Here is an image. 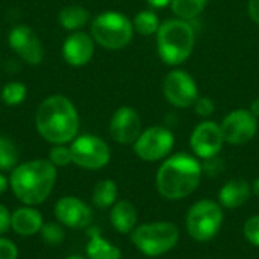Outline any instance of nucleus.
<instances>
[{
    "label": "nucleus",
    "instance_id": "obj_1",
    "mask_svg": "<svg viewBox=\"0 0 259 259\" xmlns=\"http://www.w3.org/2000/svg\"><path fill=\"white\" fill-rule=\"evenodd\" d=\"M38 134L52 144L71 143L79 131V114L70 99L53 94L42 100L35 114Z\"/></svg>",
    "mask_w": 259,
    "mask_h": 259
},
{
    "label": "nucleus",
    "instance_id": "obj_2",
    "mask_svg": "<svg viewBox=\"0 0 259 259\" xmlns=\"http://www.w3.org/2000/svg\"><path fill=\"white\" fill-rule=\"evenodd\" d=\"M202 162L188 153H176L167 158L156 171V190L167 200H181L191 196L200 185Z\"/></svg>",
    "mask_w": 259,
    "mask_h": 259
},
{
    "label": "nucleus",
    "instance_id": "obj_3",
    "mask_svg": "<svg viewBox=\"0 0 259 259\" xmlns=\"http://www.w3.org/2000/svg\"><path fill=\"white\" fill-rule=\"evenodd\" d=\"M56 182V167L47 159H33L17 165L11 175L14 194L26 205H38L52 193Z\"/></svg>",
    "mask_w": 259,
    "mask_h": 259
},
{
    "label": "nucleus",
    "instance_id": "obj_4",
    "mask_svg": "<svg viewBox=\"0 0 259 259\" xmlns=\"http://www.w3.org/2000/svg\"><path fill=\"white\" fill-rule=\"evenodd\" d=\"M196 30L190 21L171 18L164 21L156 32V49L159 58L167 65H179L193 53Z\"/></svg>",
    "mask_w": 259,
    "mask_h": 259
},
{
    "label": "nucleus",
    "instance_id": "obj_5",
    "mask_svg": "<svg viewBox=\"0 0 259 259\" xmlns=\"http://www.w3.org/2000/svg\"><path fill=\"white\" fill-rule=\"evenodd\" d=\"M179 229L171 222H153L137 226L131 240L134 246L146 256L156 258L168 253L179 243Z\"/></svg>",
    "mask_w": 259,
    "mask_h": 259
},
{
    "label": "nucleus",
    "instance_id": "obj_6",
    "mask_svg": "<svg viewBox=\"0 0 259 259\" xmlns=\"http://www.w3.org/2000/svg\"><path fill=\"white\" fill-rule=\"evenodd\" d=\"M132 21L117 11H106L99 14L91 23L93 39L108 50L124 49L134 36Z\"/></svg>",
    "mask_w": 259,
    "mask_h": 259
},
{
    "label": "nucleus",
    "instance_id": "obj_7",
    "mask_svg": "<svg viewBox=\"0 0 259 259\" xmlns=\"http://www.w3.org/2000/svg\"><path fill=\"white\" fill-rule=\"evenodd\" d=\"M225 214L219 202L202 199L196 202L187 214V232L199 243H208L217 237L223 226Z\"/></svg>",
    "mask_w": 259,
    "mask_h": 259
},
{
    "label": "nucleus",
    "instance_id": "obj_8",
    "mask_svg": "<svg viewBox=\"0 0 259 259\" xmlns=\"http://www.w3.org/2000/svg\"><path fill=\"white\" fill-rule=\"evenodd\" d=\"M71 161L87 170H100L111 159L108 144L94 135H80L71 141Z\"/></svg>",
    "mask_w": 259,
    "mask_h": 259
},
{
    "label": "nucleus",
    "instance_id": "obj_9",
    "mask_svg": "<svg viewBox=\"0 0 259 259\" xmlns=\"http://www.w3.org/2000/svg\"><path fill=\"white\" fill-rule=\"evenodd\" d=\"M175 146V137L171 131L162 126H153L141 132L134 143L135 155L146 162H156L167 158Z\"/></svg>",
    "mask_w": 259,
    "mask_h": 259
},
{
    "label": "nucleus",
    "instance_id": "obj_10",
    "mask_svg": "<svg viewBox=\"0 0 259 259\" xmlns=\"http://www.w3.org/2000/svg\"><path fill=\"white\" fill-rule=\"evenodd\" d=\"M162 91L167 102L176 108H190L199 97L197 83L185 70L170 71L164 79Z\"/></svg>",
    "mask_w": 259,
    "mask_h": 259
},
{
    "label": "nucleus",
    "instance_id": "obj_11",
    "mask_svg": "<svg viewBox=\"0 0 259 259\" xmlns=\"http://www.w3.org/2000/svg\"><path fill=\"white\" fill-rule=\"evenodd\" d=\"M220 127L225 143L243 146L255 138L258 132V118L249 109H235L225 117Z\"/></svg>",
    "mask_w": 259,
    "mask_h": 259
},
{
    "label": "nucleus",
    "instance_id": "obj_12",
    "mask_svg": "<svg viewBox=\"0 0 259 259\" xmlns=\"http://www.w3.org/2000/svg\"><path fill=\"white\" fill-rule=\"evenodd\" d=\"M8 42L11 49L29 65H38L41 64L44 58V49L38 38V35L33 32L32 27L27 24H17L11 29L8 35Z\"/></svg>",
    "mask_w": 259,
    "mask_h": 259
},
{
    "label": "nucleus",
    "instance_id": "obj_13",
    "mask_svg": "<svg viewBox=\"0 0 259 259\" xmlns=\"http://www.w3.org/2000/svg\"><path fill=\"white\" fill-rule=\"evenodd\" d=\"M223 143H225V138H223L220 124L209 121V120L199 123L190 137L191 150L200 159L217 156L223 147Z\"/></svg>",
    "mask_w": 259,
    "mask_h": 259
},
{
    "label": "nucleus",
    "instance_id": "obj_14",
    "mask_svg": "<svg viewBox=\"0 0 259 259\" xmlns=\"http://www.w3.org/2000/svg\"><path fill=\"white\" fill-rule=\"evenodd\" d=\"M140 114L131 106L118 108L109 121V134L118 144H134L141 135Z\"/></svg>",
    "mask_w": 259,
    "mask_h": 259
},
{
    "label": "nucleus",
    "instance_id": "obj_15",
    "mask_svg": "<svg viewBox=\"0 0 259 259\" xmlns=\"http://www.w3.org/2000/svg\"><path fill=\"white\" fill-rule=\"evenodd\" d=\"M55 215L67 228L71 229H85L93 223L91 208L77 197L67 196L56 202Z\"/></svg>",
    "mask_w": 259,
    "mask_h": 259
},
{
    "label": "nucleus",
    "instance_id": "obj_16",
    "mask_svg": "<svg viewBox=\"0 0 259 259\" xmlns=\"http://www.w3.org/2000/svg\"><path fill=\"white\" fill-rule=\"evenodd\" d=\"M94 39L85 32H73L62 44L64 61L71 67L87 65L94 55Z\"/></svg>",
    "mask_w": 259,
    "mask_h": 259
},
{
    "label": "nucleus",
    "instance_id": "obj_17",
    "mask_svg": "<svg viewBox=\"0 0 259 259\" xmlns=\"http://www.w3.org/2000/svg\"><path fill=\"white\" fill-rule=\"evenodd\" d=\"M252 185L244 179H231L219 191V203L226 209H235L249 202Z\"/></svg>",
    "mask_w": 259,
    "mask_h": 259
},
{
    "label": "nucleus",
    "instance_id": "obj_18",
    "mask_svg": "<svg viewBox=\"0 0 259 259\" xmlns=\"http://www.w3.org/2000/svg\"><path fill=\"white\" fill-rule=\"evenodd\" d=\"M109 219H111L112 228L117 232H120V234H132V231L137 228L138 212H137V208L131 202L117 200L112 205Z\"/></svg>",
    "mask_w": 259,
    "mask_h": 259
},
{
    "label": "nucleus",
    "instance_id": "obj_19",
    "mask_svg": "<svg viewBox=\"0 0 259 259\" xmlns=\"http://www.w3.org/2000/svg\"><path fill=\"white\" fill-rule=\"evenodd\" d=\"M42 215L33 208H18L11 219V228L23 237H30L41 231Z\"/></svg>",
    "mask_w": 259,
    "mask_h": 259
},
{
    "label": "nucleus",
    "instance_id": "obj_20",
    "mask_svg": "<svg viewBox=\"0 0 259 259\" xmlns=\"http://www.w3.org/2000/svg\"><path fill=\"white\" fill-rule=\"evenodd\" d=\"M90 241L87 244V256L88 259H121V252L117 246L109 243L100 235L97 228H91L88 231Z\"/></svg>",
    "mask_w": 259,
    "mask_h": 259
},
{
    "label": "nucleus",
    "instance_id": "obj_21",
    "mask_svg": "<svg viewBox=\"0 0 259 259\" xmlns=\"http://www.w3.org/2000/svg\"><path fill=\"white\" fill-rule=\"evenodd\" d=\"M58 20L64 29L77 30L90 21V12H88V9H85L79 5H70V6H65L61 9Z\"/></svg>",
    "mask_w": 259,
    "mask_h": 259
},
{
    "label": "nucleus",
    "instance_id": "obj_22",
    "mask_svg": "<svg viewBox=\"0 0 259 259\" xmlns=\"http://www.w3.org/2000/svg\"><path fill=\"white\" fill-rule=\"evenodd\" d=\"M118 197V188L117 184L111 179L100 181L93 191V202L99 208H109L117 202Z\"/></svg>",
    "mask_w": 259,
    "mask_h": 259
},
{
    "label": "nucleus",
    "instance_id": "obj_23",
    "mask_svg": "<svg viewBox=\"0 0 259 259\" xmlns=\"http://www.w3.org/2000/svg\"><path fill=\"white\" fill-rule=\"evenodd\" d=\"M206 5H208V0H171L170 2L171 11L175 12V15L187 21L194 20L197 15H200L203 9L206 8Z\"/></svg>",
    "mask_w": 259,
    "mask_h": 259
},
{
    "label": "nucleus",
    "instance_id": "obj_24",
    "mask_svg": "<svg viewBox=\"0 0 259 259\" xmlns=\"http://www.w3.org/2000/svg\"><path fill=\"white\" fill-rule=\"evenodd\" d=\"M132 24H134L135 32H138L143 36H150V35H156V32L159 30L161 21H159V17L153 11L144 9L134 17Z\"/></svg>",
    "mask_w": 259,
    "mask_h": 259
},
{
    "label": "nucleus",
    "instance_id": "obj_25",
    "mask_svg": "<svg viewBox=\"0 0 259 259\" xmlns=\"http://www.w3.org/2000/svg\"><path fill=\"white\" fill-rule=\"evenodd\" d=\"M18 164V149L8 137L0 135V170H14Z\"/></svg>",
    "mask_w": 259,
    "mask_h": 259
},
{
    "label": "nucleus",
    "instance_id": "obj_26",
    "mask_svg": "<svg viewBox=\"0 0 259 259\" xmlns=\"http://www.w3.org/2000/svg\"><path fill=\"white\" fill-rule=\"evenodd\" d=\"M27 88L21 82H8L2 88V100L6 106H17L24 102Z\"/></svg>",
    "mask_w": 259,
    "mask_h": 259
},
{
    "label": "nucleus",
    "instance_id": "obj_27",
    "mask_svg": "<svg viewBox=\"0 0 259 259\" xmlns=\"http://www.w3.org/2000/svg\"><path fill=\"white\" fill-rule=\"evenodd\" d=\"M39 232H41L42 241L50 246L61 244L65 238V232H64L62 226H59L58 223H44Z\"/></svg>",
    "mask_w": 259,
    "mask_h": 259
},
{
    "label": "nucleus",
    "instance_id": "obj_28",
    "mask_svg": "<svg viewBox=\"0 0 259 259\" xmlns=\"http://www.w3.org/2000/svg\"><path fill=\"white\" fill-rule=\"evenodd\" d=\"M55 167H65L71 161V152L70 147L65 144H55L50 150V159H49Z\"/></svg>",
    "mask_w": 259,
    "mask_h": 259
},
{
    "label": "nucleus",
    "instance_id": "obj_29",
    "mask_svg": "<svg viewBox=\"0 0 259 259\" xmlns=\"http://www.w3.org/2000/svg\"><path fill=\"white\" fill-rule=\"evenodd\" d=\"M244 238L255 247H259V215L250 217L243 228Z\"/></svg>",
    "mask_w": 259,
    "mask_h": 259
},
{
    "label": "nucleus",
    "instance_id": "obj_30",
    "mask_svg": "<svg viewBox=\"0 0 259 259\" xmlns=\"http://www.w3.org/2000/svg\"><path fill=\"white\" fill-rule=\"evenodd\" d=\"M223 170H225V162H223V159L219 158V155L203 159V162H202V171H203V175H206L209 178H217Z\"/></svg>",
    "mask_w": 259,
    "mask_h": 259
},
{
    "label": "nucleus",
    "instance_id": "obj_31",
    "mask_svg": "<svg viewBox=\"0 0 259 259\" xmlns=\"http://www.w3.org/2000/svg\"><path fill=\"white\" fill-rule=\"evenodd\" d=\"M193 106H194L196 114L200 115V117H203V118L209 117L214 112V109H215V103H214L212 99H209V97H200V96L197 97V100L194 102Z\"/></svg>",
    "mask_w": 259,
    "mask_h": 259
},
{
    "label": "nucleus",
    "instance_id": "obj_32",
    "mask_svg": "<svg viewBox=\"0 0 259 259\" xmlns=\"http://www.w3.org/2000/svg\"><path fill=\"white\" fill-rule=\"evenodd\" d=\"M18 250L17 246L6 238H0V259H17Z\"/></svg>",
    "mask_w": 259,
    "mask_h": 259
},
{
    "label": "nucleus",
    "instance_id": "obj_33",
    "mask_svg": "<svg viewBox=\"0 0 259 259\" xmlns=\"http://www.w3.org/2000/svg\"><path fill=\"white\" fill-rule=\"evenodd\" d=\"M11 219H12V215L8 211V208L0 205V235L11 229Z\"/></svg>",
    "mask_w": 259,
    "mask_h": 259
},
{
    "label": "nucleus",
    "instance_id": "obj_34",
    "mask_svg": "<svg viewBox=\"0 0 259 259\" xmlns=\"http://www.w3.org/2000/svg\"><path fill=\"white\" fill-rule=\"evenodd\" d=\"M247 9L250 18L259 24V0H247Z\"/></svg>",
    "mask_w": 259,
    "mask_h": 259
},
{
    "label": "nucleus",
    "instance_id": "obj_35",
    "mask_svg": "<svg viewBox=\"0 0 259 259\" xmlns=\"http://www.w3.org/2000/svg\"><path fill=\"white\" fill-rule=\"evenodd\" d=\"M171 0H147V3L153 8H164L167 5H170Z\"/></svg>",
    "mask_w": 259,
    "mask_h": 259
},
{
    "label": "nucleus",
    "instance_id": "obj_36",
    "mask_svg": "<svg viewBox=\"0 0 259 259\" xmlns=\"http://www.w3.org/2000/svg\"><path fill=\"white\" fill-rule=\"evenodd\" d=\"M249 111H250V112H252V114H253V115L258 118L259 117V99H255V100L250 103V109H249Z\"/></svg>",
    "mask_w": 259,
    "mask_h": 259
},
{
    "label": "nucleus",
    "instance_id": "obj_37",
    "mask_svg": "<svg viewBox=\"0 0 259 259\" xmlns=\"http://www.w3.org/2000/svg\"><path fill=\"white\" fill-rule=\"evenodd\" d=\"M8 185H9L8 179H6L3 175H0V194H3V193L8 190Z\"/></svg>",
    "mask_w": 259,
    "mask_h": 259
},
{
    "label": "nucleus",
    "instance_id": "obj_38",
    "mask_svg": "<svg viewBox=\"0 0 259 259\" xmlns=\"http://www.w3.org/2000/svg\"><path fill=\"white\" fill-rule=\"evenodd\" d=\"M252 194H255L256 197H259V178H256L252 184Z\"/></svg>",
    "mask_w": 259,
    "mask_h": 259
},
{
    "label": "nucleus",
    "instance_id": "obj_39",
    "mask_svg": "<svg viewBox=\"0 0 259 259\" xmlns=\"http://www.w3.org/2000/svg\"><path fill=\"white\" fill-rule=\"evenodd\" d=\"M65 259H85L83 256H79V255H71V256H68V258Z\"/></svg>",
    "mask_w": 259,
    "mask_h": 259
}]
</instances>
